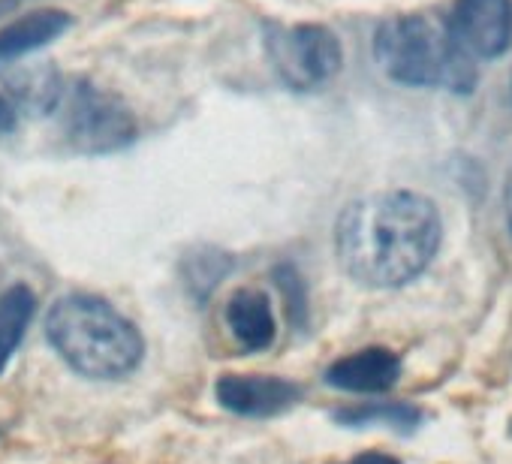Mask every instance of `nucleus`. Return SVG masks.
<instances>
[{"label": "nucleus", "mask_w": 512, "mask_h": 464, "mask_svg": "<svg viewBox=\"0 0 512 464\" xmlns=\"http://www.w3.org/2000/svg\"><path fill=\"white\" fill-rule=\"evenodd\" d=\"M443 242L440 208L416 190H380L347 202L335 220V257L368 290H401L422 278Z\"/></svg>", "instance_id": "f257e3e1"}, {"label": "nucleus", "mask_w": 512, "mask_h": 464, "mask_svg": "<svg viewBox=\"0 0 512 464\" xmlns=\"http://www.w3.org/2000/svg\"><path fill=\"white\" fill-rule=\"evenodd\" d=\"M46 341L79 377L112 383L139 371L145 338L112 302L94 293H67L46 314Z\"/></svg>", "instance_id": "f03ea898"}, {"label": "nucleus", "mask_w": 512, "mask_h": 464, "mask_svg": "<svg viewBox=\"0 0 512 464\" xmlns=\"http://www.w3.org/2000/svg\"><path fill=\"white\" fill-rule=\"evenodd\" d=\"M380 70L407 88H440L470 94L476 88V61L458 46L446 19L425 13L386 19L374 34Z\"/></svg>", "instance_id": "7ed1b4c3"}, {"label": "nucleus", "mask_w": 512, "mask_h": 464, "mask_svg": "<svg viewBox=\"0 0 512 464\" xmlns=\"http://www.w3.org/2000/svg\"><path fill=\"white\" fill-rule=\"evenodd\" d=\"M55 109H61V133L67 145L88 157L124 151L139 136L130 106L85 79L64 88Z\"/></svg>", "instance_id": "20e7f679"}, {"label": "nucleus", "mask_w": 512, "mask_h": 464, "mask_svg": "<svg viewBox=\"0 0 512 464\" xmlns=\"http://www.w3.org/2000/svg\"><path fill=\"white\" fill-rule=\"evenodd\" d=\"M266 55L278 79L290 91H320L341 73L344 49L326 25H272L266 31Z\"/></svg>", "instance_id": "39448f33"}, {"label": "nucleus", "mask_w": 512, "mask_h": 464, "mask_svg": "<svg viewBox=\"0 0 512 464\" xmlns=\"http://www.w3.org/2000/svg\"><path fill=\"white\" fill-rule=\"evenodd\" d=\"M223 410L244 419H272L293 410L305 398V386L278 374H223L214 383Z\"/></svg>", "instance_id": "423d86ee"}, {"label": "nucleus", "mask_w": 512, "mask_h": 464, "mask_svg": "<svg viewBox=\"0 0 512 464\" xmlns=\"http://www.w3.org/2000/svg\"><path fill=\"white\" fill-rule=\"evenodd\" d=\"M446 22L473 61H494L512 46V0H455Z\"/></svg>", "instance_id": "0eeeda50"}, {"label": "nucleus", "mask_w": 512, "mask_h": 464, "mask_svg": "<svg viewBox=\"0 0 512 464\" xmlns=\"http://www.w3.org/2000/svg\"><path fill=\"white\" fill-rule=\"evenodd\" d=\"M404 362L389 347H365L350 356H341L326 368V383L341 392L377 395L389 392L401 380Z\"/></svg>", "instance_id": "6e6552de"}, {"label": "nucleus", "mask_w": 512, "mask_h": 464, "mask_svg": "<svg viewBox=\"0 0 512 464\" xmlns=\"http://www.w3.org/2000/svg\"><path fill=\"white\" fill-rule=\"evenodd\" d=\"M223 320L244 353H263L278 338L272 299L263 290H235L223 308Z\"/></svg>", "instance_id": "1a4fd4ad"}, {"label": "nucleus", "mask_w": 512, "mask_h": 464, "mask_svg": "<svg viewBox=\"0 0 512 464\" xmlns=\"http://www.w3.org/2000/svg\"><path fill=\"white\" fill-rule=\"evenodd\" d=\"M73 19L64 10H37L0 28V67L13 64L70 31Z\"/></svg>", "instance_id": "9d476101"}, {"label": "nucleus", "mask_w": 512, "mask_h": 464, "mask_svg": "<svg viewBox=\"0 0 512 464\" xmlns=\"http://www.w3.org/2000/svg\"><path fill=\"white\" fill-rule=\"evenodd\" d=\"M37 317V296L28 284H13L0 296V374L19 353L31 323Z\"/></svg>", "instance_id": "9b49d317"}, {"label": "nucleus", "mask_w": 512, "mask_h": 464, "mask_svg": "<svg viewBox=\"0 0 512 464\" xmlns=\"http://www.w3.org/2000/svg\"><path fill=\"white\" fill-rule=\"evenodd\" d=\"M332 419L344 428H368V425H386L398 434H413L425 413L410 401H365V404H347L332 413Z\"/></svg>", "instance_id": "f8f14e48"}, {"label": "nucleus", "mask_w": 512, "mask_h": 464, "mask_svg": "<svg viewBox=\"0 0 512 464\" xmlns=\"http://www.w3.org/2000/svg\"><path fill=\"white\" fill-rule=\"evenodd\" d=\"M232 272V257L217 248H196L181 260V281L196 302H205Z\"/></svg>", "instance_id": "ddd939ff"}, {"label": "nucleus", "mask_w": 512, "mask_h": 464, "mask_svg": "<svg viewBox=\"0 0 512 464\" xmlns=\"http://www.w3.org/2000/svg\"><path fill=\"white\" fill-rule=\"evenodd\" d=\"M272 281H275V287L281 290V296L287 302L290 323L296 329H305L308 320H311V305H308V284L302 281L299 269L290 266V263H281V266L272 269Z\"/></svg>", "instance_id": "4468645a"}, {"label": "nucleus", "mask_w": 512, "mask_h": 464, "mask_svg": "<svg viewBox=\"0 0 512 464\" xmlns=\"http://www.w3.org/2000/svg\"><path fill=\"white\" fill-rule=\"evenodd\" d=\"M16 106L0 94V136H7V133H13L16 130Z\"/></svg>", "instance_id": "2eb2a0df"}, {"label": "nucleus", "mask_w": 512, "mask_h": 464, "mask_svg": "<svg viewBox=\"0 0 512 464\" xmlns=\"http://www.w3.org/2000/svg\"><path fill=\"white\" fill-rule=\"evenodd\" d=\"M344 464H401V461L395 455H389V452H362V455H356V458H350Z\"/></svg>", "instance_id": "dca6fc26"}, {"label": "nucleus", "mask_w": 512, "mask_h": 464, "mask_svg": "<svg viewBox=\"0 0 512 464\" xmlns=\"http://www.w3.org/2000/svg\"><path fill=\"white\" fill-rule=\"evenodd\" d=\"M506 226L512 232V172H509V181H506Z\"/></svg>", "instance_id": "f3484780"}, {"label": "nucleus", "mask_w": 512, "mask_h": 464, "mask_svg": "<svg viewBox=\"0 0 512 464\" xmlns=\"http://www.w3.org/2000/svg\"><path fill=\"white\" fill-rule=\"evenodd\" d=\"M16 4H19V0H0V13L10 10V7H16Z\"/></svg>", "instance_id": "a211bd4d"}]
</instances>
